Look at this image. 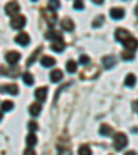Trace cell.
Wrapping results in <instances>:
<instances>
[{"label":"cell","mask_w":138,"mask_h":155,"mask_svg":"<svg viewBox=\"0 0 138 155\" xmlns=\"http://www.w3.org/2000/svg\"><path fill=\"white\" fill-rule=\"evenodd\" d=\"M127 136L124 133H116L115 134V139H113V145H115V150L116 151H122L127 145Z\"/></svg>","instance_id":"cell-1"},{"label":"cell","mask_w":138,"mask_h":155,"mask_svg":"<svg viewBox=\"0 0 138 155\" xmlns=\"http://www.w3.org/2000/svg\"><path fill=\"white\" fill-rule=\"evenodd\" d=\"M42 15L44 17L46 22L48 24V26H54L55 25L58 15H57V13H55L54 10H51V8H42Z\"/></svg>","instance_id":"cell-2"},{"label":"cell","mask_w":138,"mask_h":155,"mask_svg":"<svg viewBox=\"0 0 138 155\" xmlns=\"http://www.w3.org/2000/svg\"><path fill=\"white\" fill-rule=\"evenodd\" d=\"M19 4L17 0H11V2H8V3L6 4V7H4V13L7 14V15H15L19 11Z\"/></svg>","instance_id":"cell-3"},{"label":"cell","mask_w":138,"mask_h":155,"mask_svg":"<svg viewBox=\"0 0 138 155\" xmlns=\"http://www.w3.org/2000/svg\"><path fill=\"white\" fill-rule=\"evenodd\" d=\"M25 24H26V18L24 15H15L10 21V25H11L13 29H22L25 26Z\"/></svg>","instance_id":"cell-4"},{"label":"cell","mask_w":138,"mask_h":155,"mask_svg":"<svg viewBox=\"0 0 138 155\" xmlns=\"http://www.w3.org/2000/svg\"><path fill=\"white\" fill-rule=\"evenodd\" d=\"M18 86L17 84H3L0 86V93H7V94H13L17 96L18 94Z\"/></svg>","instance_id":"cell-5"},{"label":"cell","mask_w":138,"mask_h":155,"mask_svg":"<svg viewBox=\"0 0 138 155\" xmlns=\"http://www.w3.org/2000/svg\"><path fill=\"white\" fill-rule=\"evenodd\" d=\"M19 60H21V54H19L18 51H8L6 54V61L8 62L10 65H15Z\"/></svg>","instance_id":"cell-6"},{"label":"cell","mask_w":138,"mask_h":155,"mask_svg":"<svg viewBox=\"0 0 138 155\" xmlns=\"http://www.w3.org/2000/svg\"><path fill=\"white\" fill-rule=\"evenodd\" d=\"M129 36H131V35H130V32L127 31V29H123V28H117V29H116V32H115L116 40H119V42H124Z\"/></svg>","instance_id":"cell-7"},{"label":"cell","mask_w":138,"mask_h":155,"mask_svg":"<svg viewBox=\"0 0 138 155\" xmlns=\"http://www.w3.org/2000/svg\"><path fill=\"white\" fill-rule=\"evenodd\" d=\"M29 42H30V38H29V35L25 32L15 36V43H18V45H21V46H28Z\"/></svg>","instance_id":"cell-8"},{"label":"cell","mask_w":138,"mask_h":155,"mask_svg":"<svg viewBox=\"0 0 138 155\" xmlns=\"http://www.w3.org/2000/svg\"><path fill=\"white\" fill-rule=\"evenodd\" d=\"M116 64V58L113 57V55H105V57L102 58V65L105 69H111V68H113Z\"/></svg>","instance_id":"cell-9"},{"label":"cell","mask_w":138,"mask_h":155,"mask_svg":"<svg viewBox=\"0 0 138 155\" xmlns=\"http://www.w3.org/2000/svg\"><path fill=\"white\" fill-rule=\"evenodd\" d=\"M122 45L129 50H137V39L133 38V36H129L124 42H122Z\"/></svg>","instance_id":"cell-10"},{"label":"cell","mask_w":138,"mask_h":155,"mask_svg":"<svg viewBox=\"0 0 138 155\" xmlns=\"http://www.w3.org/2000/svg\"><path fill=\"white\" fill-rule=\"evenodd\" d=\"M47 91H48V89L46 86L44 87H39V89H36V90H35V97L37 98L39 101H46Z\"/></svg>","instance_id":"cell-11"},{"label":"cell","mask_w":138,"mask_h":155,"mask_svg":"<svg viewBox=\"0 0 138 155\" xmlns=\"http://www.w3.org/2000/svg\"><path fill=\"white\" fill-rule=\"evenodd\" d=\"M61 28L64 29V31H66V32H72L75 29V24L71 18H64L61 21Z\"/></svg>","instance_id":"cell-12"},{"label":"cell","mask_w":138,"mask_h":155,"mask_svg":"<svg viewBox=\"0 0 138 155\" xmlns=\"http://www.w3.org/2000/svg\"><path fill=\"white\" fill-rule=\"evenodd\" d=\"M109 15H111V18H113V19H122L123 17H124V10L119 8V7H115V8H112L109 11Z\"/></svg>","instance_id":"cell-13"},{"label":"cell","mask_w":138,"mask_h":155,"mask_svg":"<svg viewBox=\"0 0 138 155\" xmlns=\"http://www.w3.org/2000/svg\"><path fill=\"white\" fill-rule=\"evenodd\" d=\"M42 50H43V47L42 46H39L37 48H36V51H33L32 53V55L28 58V61H26V67H32L33 64L36 62V60H37V55L42 53Z\"/></svg>","instance_id":"cell-14"},{"label":"cell","mask_w":138,"mask_h":155,"mask_svg":"<svg viewBox=\"0 0 138 155\" xmlns=\"http://www.w3.org/2000/svg\"><path fill=\"white\" fill-rule=\"evenodd\" d=\"M51 50L55 53H62L65 50V43L64 40H54V43L51 45Z\"/></svg>","instance_id":"cell-15"},{"label":"cell","mask_w":138,"mask_h":155,"mask_svg":"<svg viewBox=\"0 0 138 155\" xmlns=\"http://www.w3.org/2000/svg\"><path fill=\"white\" fill-rule=\"evenodd\" d=\"M40 112H42V104L40 103H35L29 107V114L32 116H39Z\"/></svg>","instance_id":"cell-16"},{"label":"cell","mask_w":138,"mask_h":155,"mask_svg":"<svg viewBox=\"0 0 138 155\" xmlns=\"http://www.w3.org/2000/svg\"><path fill=\"white\" fill-rule=\"evenodd\" d=\"M40 62H42V65L44 68H50V67H53V65H55V58L50 57V55H43Z\"/></svg>","instance_id":"cell-17"},{"label":"cell","mask_w":138,"mask_h":155,"mask_svg":"<svg viewBox=\"0 0 138 155\" xmlns=\"http://www.w3.org/2000/svg\"><path fill=\"white\" fill-rule=\"evenodd\" d=\"M62 71H59V69H54V71H51V74H50V81L53 82V83H58V82L62 79Z\"/></svg>","instance_id":"cell-18"},{"label":"cell","mask_w":138,"mask_h":155,"mask_svg":"<svg viewBox=\"0 0 138 155\" xmlns=\"http://www.w3.org/2000/svg\"><path fill=\"white\" fill-rule=\"evenodd\" d=\"M100 134L101 136H105V137H109V136L113 134V129L109 125L104 123V125H101V127H100Z\"/></svg>","instance_id":"cell-19"},{"label":"cell","mask_w":138,"mask_h":155,"mask_svg":"<svg viewBox=\"0 0 138 155\" xmlns=\"http://www.w3.org/2000/svg\"><path fill=\"white\" fill-rule=\"evenodd\" d=\"M44 38L48 39V40H61L62 35L59 32H57V31H48V32L44 35Z\"/></svg>","instance_id":"cell-20"},{"label":"cell","mask_w":138,"mask_h":155,"mask_svg":"<svg viewBox=\"0 0 138 155\" xmlns=\"http://www.w3.org/2000/svg\"><path fill=\"white\" fill-rule=\"evenodd\" d=\"M26 145H28V147H35L36 145V143H37V137H36V134L35 133H29L28 136H26Z\"/></svg>","instance_id":"cell-21"},{"label":"cell","mask_w":138,"mask_h":155,"mask_svg":"<svg viewBox=\"0 0 138 155\" xmlns=\"http://www.w3.org/2000/svg\"><path fill=\"white\" fill-rule=\"evenodd\" d=\"M22 81H24V83H25L26 86H32L33 82H35V79H33V75L32 74L25 72V74H22Z\"/></svg>","instance_id":"cell-22"},{"label":"cell","mask_w":138,"mask_h":155,"mask_svg":"<svg viewBox=\"0 0 138 155\" xmlns=\"http://www.w3.org/2000/svg\"><path fill=\"white\" fill-rule=\"evenodd\" d=\"M134 53H135V50H129V48H126L124 51L122 53V58L124 61H130V60L134 58V55H135Z\"/></svg>","instance_id":"cell-23"},{"label":"cell","mask_w":138,"mask_h":155,"mask_svg":"<svg viewBox=\"0 0 138 155\" xmlns=\"http://www.w3.org/2000/svg\"><path fill=\"white\" fill-rule=\"evenodd\" d=\"M135 75H133V74H129L127 76H126V79H124V84L127 87H134V84H135Z\"/></svg>","instance_id":"cell-24"},{"label":"cell","mask_w":138,"mask_h":155,"mask_svg":"<svg viewBox=\"0 0 138 155\" xmlns=\"http://www.w3.org/2000/svg\"><path fill=\"white\" fill-rule=\"evenodd\" d=\"M66 71L69 72V74H75V72L77 71V64L75 61H72V60H69V61L66 62Z\"/></svg>","instance_id":"cell-25"},{"label":"cell","mask_w":138,"mask_h":155,"mask_svg":"<svg viewBox=\"0 0 138 155\" xmlns=\"http://www.w3.org/2000/svg\"><path fill=\"white\" fill-rule=\"evenodd\" d=\"M13 108H14L13 101H4V103H2V111H4V112H8V111H11Z\"/></svg>","instance_id":"cell-26"},{"label":"cell","mask_w":138,"mask_h":155,"mask_svg":"<svg viewBox=\"0 0 138 155\" xmlns=\"http://www.w3.org/2000/svg\"><path fill=\"white\" fill-rule=\"evenodd\" d=\"M59 7H61V3H59V0H48V8L58 10Z\"/></svg>","instance_id":"cell-27"},{"label":"cell","mask_w":138,"mask_h":155,"mask_svg":"<svg viewBox=\"0 0 138 155\" xmlns=\"http://www.w3.org/2000/svg\"><path fill=\"white\" fill-rule=\"evenodd\" d=\"M79 154H80V155L91 154V148H90V147H88L87 144H84V145H82L80 148H79Z\"/></svg>","instance_id":"cell-28"},{"label":"cell","mask_w":138,"mask_h":155,"mask_svg":"<svg viewBox=\"0 0 138 155\" xmlns=\"http://www.w3.org/2000/svg\"><path fill=\"white\" fill-rule=\"evenodd\" d=\"M79 62H80L82 65H88V62H90V58H88V55L82 54L80 58H79Z\"/></svg>","instance_id":"cell-29"},{"label":"cell","mask_w":138,"mask_h":155,"mask_svg":"<svg viewBox=\"0 0 138 155\" xmlns=\"http://www.w3.org/2000/svg\"><path fill=\"white\" fill-rule=\"evenodd\" d=\"M73 7L76 10H83L84 8V2H83V0H75V2H73Z\"/></svg>","instance_id":"cell-30"},{"label":"cell","mask_w":138,"mask_h":155,"mask_svg":"<svg viewBox=\"0 0 138 155\" xmlns=\"http://www.w3.org/2000/svg\"><path fill=\"white\" fill-rule=\"evenodd\" d=\"M102 21H104V17H102V15L97 17V18L94 19L93 26H94V28H98V26H101V25H102Z\"/></svg>","instance_id":"cell-31"},{"label":"cell","mask_w":138,"mask_h":155,"mask_svg":"<svg viewBox=\"0 0 138 155\" xmlns=\"http://www.w3.org/2000/svg\"><path fill=\"white\" fill-rule=\"evenodd\" d=\"M37 123L36 122H29L28 123V129H29V132H36V130H37Z\"/></svg>","instance_id":"cell-32"},{"label":"cell","mask_w":138,"mask_h":155,"mask_svg":"<svg viewBox=\"0 0 138 155\" xmlns=\"http://www.w3.org/2000/svg\"><path fill=\"white\" fill-rule=\"evenodd\" d=\"M24 154L26 155H30V154H35V150H33V147H28V148L24 151Z\"/></svg>","instance_id":"cell-33"},{"label":"cell","mask_w":138,"mask_h":155,"mask_svg":"<svg viewBox=\"0 0 138 155\" xmlns=\"http://www.w3.org/2000/svg\"><path fill=\"white\" fill-rule=\"evenodd\" d=\"M93 3H95V4H102L104 0H93Z\"/></svg>","instance_id":"cell-34"},{"label":"cell","mask_w":138,"mask_h":155,"mask_svg":"<svg viewBox=\"0 0 138 155\" xmlns=\"http://www.w3.org/2000/svg\"><path fill=\"white\" fill-rule=\"evenodd\" d=\"M2 119H3V114L0 112V122H2Z\"/></svg>","instance_id":"cell-35"},{"label":"cell","mask_w":138,"mask_h":155,"mask_svg":"<svg viewBox=\"0 0 138 155\" xmlns=\"http://www.w3.org/2000/svg\"><path fill=\"white\" fill-rule=\"evenodd\" d=\"M32 2H37V0H32Z\"/></svg>","instance_id":"cell-36"}]
</instances>
